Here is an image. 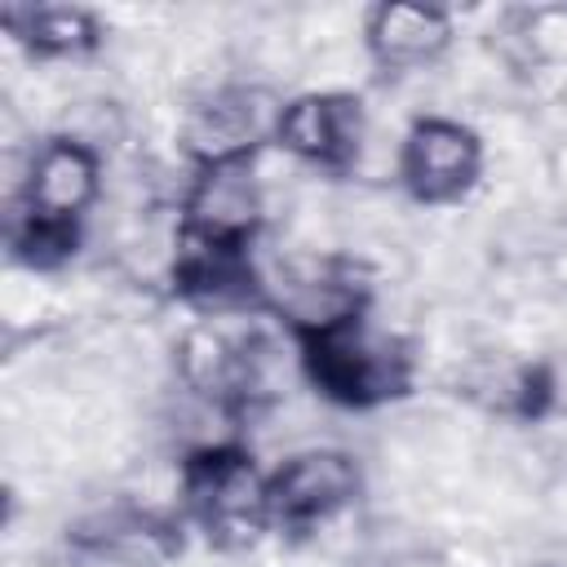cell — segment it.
Wrapping results in <instances>:
<instances>
[{
    "instance_id": "cell-1",
    "label": "cell",
    "mask_w": 567,
    "mask_h": 567,
    "mask_svg": "<svg viewBox=\"0 0 567 567\" xmlns=\"http://www.w3.org/2000/svg\"><path fill=\"white\" fill-rule=\"evenodd\" d=\"M292 354L306 385L346 412H372V408L399 403L416 385L412 341L377 323L372 310L292 341Z\"/></svg>"
},
{
    "instance_id": "cell-2",
    "label": "cell",
    "mask_w": 567,
    "mask_h": 567,
    "mask_svg": "<svg viewBox=\"0 0 567 567\" xmlns=\"http://www.w3.org/2000/svg\"><path fill=\"white\" fill-rule=\"evenodd\" d=\"M257 456L239 439L195 443L177 465V514L186 532L217 554H244L261 545L270 527V492Z\"/></svg>"
},
{
    "instance_id": "cell-3",
    "label": "cell",
    "mask_w": 567,
    "mask_h": 567,
    "mask_svg": "<svg viewBox=\"0 0 567 567\" xmlns=\"http://www.w3.org/2000/svg\"><path fill=\"white\" fill-rule=\"evenodd\" d=\"M372 310V279L354 257L341 252H284L266 261V319L288 341L337 328Z\"/></svg>"
},
{
    "instance_id": "cell-4",
    "label": "cell",
    "mask_w": 567,
    "mask_h": 567,
    "mask_svg": "<svg viewBox=\"0 0 567 567\" xmlns=\"http://www.w3.org/2000/svg\"><path fill=\"white\" fill-rule=\"evenodd\" d=\"M284 97H275L261 84H217L204 97H195L182 115V155L190 168L213 164H248L266 146H275Z\"/></svg>"
},
{
    "instance_id": "cell-5",
    "label": "cell",
    "mask_w": 567,
    "mask_h": 567,
    "mask_svg": "<svg viewBox=\"0 0 567 567\" xmlns=\"http://www.w3.org/2000/svg\"><path fill=\"white\" fill-rule=\"evenodd\" d=\"M275 536H315L363 496V470L346 447H301L266 474Z\"/></svg>"
},
{
    "instance_id": "cell-6",
    "label": "cell",
    "mask_w": 567,
    "mask_h": 567,
    "mask_svg": "<svg viewBox=\"0 0 567 567\" xmlns=\"http://www.w3.org/2000/svg\"><path fill=\"white\" fill-rule=\"evenodd\" d=\"M487 151L483 137L452 115H416L399 142L394 177L408 190V199L443 208L465 199L483 177Z\"/></svg>"
},
{
    "instance_id": "cell-7",
    "label": "cell",
    "mask_w": 567,
    "mask_h": 567,
    "mask_svg": "<svg viewBox=\"0 0 567 567\" xmlns=\"http://www.w3.org/2000/svg\"><path fill=\"white\" fill-rule=\"evenodd\" d=\"M177 235L213 248H261L266 235V190L257 182V159L190 168V186L177 208Z\"/></svg>"
},
{
    "instance_id": "cell-8",
    "label": "cell",
    "mask_w": 567,
    "mask_h": 567,
    "mask_svg": "<svg viewBox=\"0 0 567 567\" xmlns=\"http://www.w3.org/2000/svg\"><path fill=\"white\" fill-rule=\"evenodd\" d=\"M368 142V111L359 93L346 89H310L284 97L275 146L306 168L319 173H350Z\"/></svg>"
},
{
    "instance_id": "cell-9",
    "label": "cell",
    "mask_w": 567,
    "mask_h": 567,
    "mask_svg": "<svg viewBox=\"0 0 567 567\" xmlns=\"http://www.w3.org/2000/svg\"><path fill=\"white\" fill-rule=\"evenodd\" d=\"M102 195V155L89 137L75 133H49L44 142L31 146L22 186L13 208L44 217V221H62V226H80L89 217V208Z\"/></svg>"
},
{
    "instance_id": "cell-10",
    "label": "cell",
    "mask_w": 567,
    "mask_h": 567,
    "mask_svg": "<svg viewBox=\"0 0 567 567\" xmlns=\"http://www.w3.org/2000/svg\"><path fill=\"white\" fill-rule=\"evenodd\" d=\"M71 540L115 567H168L186 549V523L182 514H159V509H137V505H115L102 514H89Z\"/></svg>"
},
{
    "instance_id": "cell-11",
    "label": "cell",
    "mask_w": 567,
    "mask_h": 567,
    "mask_svg": "<svg viewBox=\"0 0 567 567\" xmlns=\"http://www.w3.org/2000/svg\"><path fill=\"white\" fill-rule=\"evenodd\" d=\"M456 40V22L443 4L381 0L363 13V49L381 71H416L439 62Z\"/></svg>"
},
{
    "instance_id": "cell-12",
    "label": "cell",
    "mask_w": 567,
    "mask_h": 567,
    "mask_svg": "<svg viewBox=\"0 0 567 567\" xmlns=\"http://www.w3.org/2000/svg\"><path fill=\"white\" fill-rule=\"evenodd\" d=\"M4 31L40 62H75L102 49L106 27L84 4H4Z\"/></svg>"
},
{
    "instance_id": "cell-13",
    "label": "cell",
    "mask_w": 567,
    "mask_h": 567,
    "mask_svg": "<svg viewBox=\"0 0 567 567\" xmlns=\"http://www.w3.org/2000/svg\"><path fill=\"white\" fill-rule=\"evenodd\" d=\"M509 416H518V421H567V350L518 363Z\"/></svg>"
},
{
    "instance_id": "cell-14",
    "label": "cell",
    "mask_w": 567,
    "mask_h": 567,
    "mask_svg": "<svg viewBox=\"0 0 567 567\" xmlns=\"http://www.w3.org/2000/svg\"><path fill=\"white\" fill-rule=\"evenodd\" d=\"M80 248V226H62V221H44V217H31L22 208L9 213V257L18 266H31V270H58L75 257Z\"/></svg>"
}]
</instances>
